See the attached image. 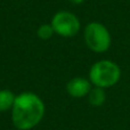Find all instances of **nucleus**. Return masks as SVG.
I'll return each mask as SVG.
<instances>
[{"mask_svg":"<svg viewBox=\"0 0 130 130\" xmlns=\"http://www.w3.org/2000/svg\"><path fill=\"white\" fill-rule=\"evenodd\" d=\"M70 2H72V4H74V5H80V4H82L85 0H69Z\"/></svg>","mask_w":130,"mask_h":130,"instance_id":"9","label":"nucleus"},{"mask_svg":"<svg viewBox=\"0 0 130 130\" xmlns=\"http://www.w3.org/2000/svg\"><path fill=\"white\" fill-rule=\"evenodd\" d=\"M16 95L9 89H0V113L10 111L14 105Z\"/></svg>","mask_w":130,"mask_h":130,"instance_id":"7","label":"nucleus"},{"mask_svg":"<svg viewBox=\"0 0 130 130\" xmlns=\"http://www.w3.org/2000/svg\"><path fill=\"white\" fill-rule=\"evenodd\" d=\"M92 85L89 79H86L83 76H75L72 78L66 83V91L73 98H83L87 97L89 91L91 90Z\"/></svg>","mask_w":130,"mask_h":130,"instance_id":"5","label":"nucleus"},{"mask_svg":"<svg viewBox=\"0 0 130 130\" xmlns=\"http://www.w3.org/2000/svg\"><path fill=\"white\" fill-rule=\"evenodd\" d=\"M55 34L63 38H72L76 36L81 29V22L75 14L67 10H59L50 21Z\"/></svg>","mask_w":130,"mask_h":130,"instance_id":"4","label":"nucleus"},{"mask_svg":"<svg viewBox=\"0 0 130 130\" xmlns=\"http://www.w3.org/2000/svg\"><path fill=\"white\" fill-rule=\"evenodd\" d=\"M88 103L94 107H99V106L104 105V103L106 102V92L105 89L98 87H92L91 90L89 91L87 96Z\"/></svg>","mask_w":130,"mask_h":130,"instance_id":"6","label":"nucleus"},{"mask_svg":"<svg viewBox=\"0 0 130 130\" xmlns=\"http://www.w3.org/2000/svg\"><path fill=\"white\" fill-rule=\"evenodd\" d=\"M121 75L122 71L118 63L111 59H101L90 66L88 79L94 87L107 89L114 87L120 81Z\"/></svg>","mask_w":130,"mask_h":130,"instance_id":"2","label":"nucleus"},{"mask_svg":"<svg viewBox=\"0 0 130 130\" xmlns=\"http://www.w3.org/2000/svg\"><path fill=\"white\" fill-rule=\"evenodd\" d=\"M83 40L88 49L96 54L106 53L112 45V36L101 22H90L83 29Z\"/></svg>","mask_w":130,"mask_h":130,"instance_id":"3","label":"nucleus"},{"mask_svg":"<svg viewBox=\"0 0 130 130\" xmlns=\"http://www.w3.org/2000/svg\"><path fill=\"white\" fill-rule=\"evenodd\" d=\"M37 34H38L39 39H41V40H49L50 38H53L55 32L52 24L49 23V24H41L37 30Z\"/></svg>","mask_w":130,"mask_h":130,"instance_id":"8","label":"nucleus"},{"mask_svg":"<svg viewBox=\"0 0 130 130\" xmlns=\"http://www.w3.org/2000/svg\"><path fill=\"white\" fill-rule=\"evenodd\" d=\"M46 113V105L40 96L32 91H22L16 95L10 110L13 126L17 130H31L36 128Z\"/></svg>","mask_w":130,"mask_h":130,"instance_id":"1","label":"nucleus"}]
</instances>
